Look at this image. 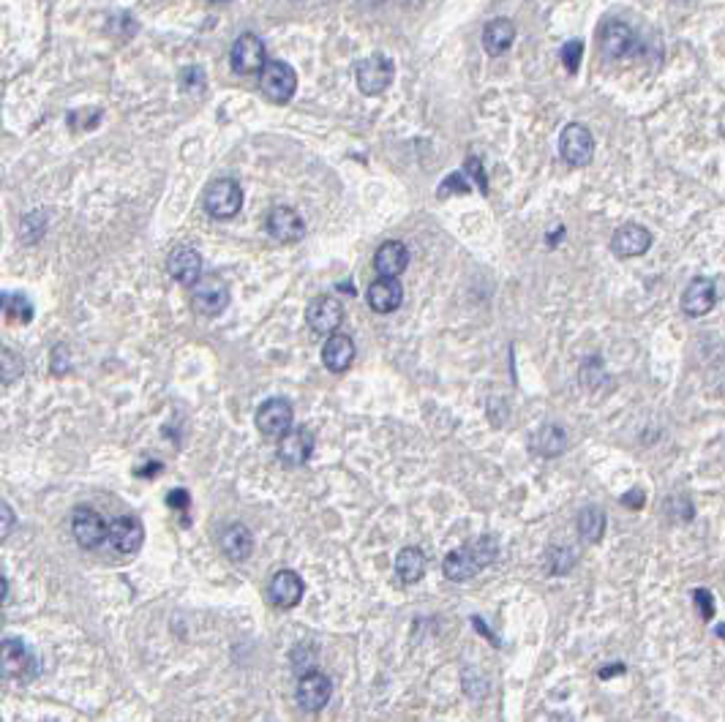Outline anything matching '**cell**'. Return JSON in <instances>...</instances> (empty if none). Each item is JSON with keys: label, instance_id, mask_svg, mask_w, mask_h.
I'll use <instances>...</instances> for the list:
<instances>
[{"label": "cell", "instance_id": "cell-17", "mask_svg": "<svg viewBox=\"0 0 725 722\" xmlns=\"http://www.w3.org/2000/svg\"><path fill=\"white\" fill-rule=\"evenodd\" d=\"M145 543V529L137 519L131 515H121L110 524V545L118 551V553H137Z\"/></svg>", "mask_w": 725, "mask_h": 722}, {"label": "cell", "instance_id": "cell-25", "mask_svg": "<svg viewBox=\"0 0 725 722\" xmlns=\"http://www.w3.org/2000/svg\"><path fill=\"white\" fill-rule=\"evenodd\" d=\"M515 41V25L504 17L499 20H491L486 28H483V46H486V53L488 55H502L507 53V49L512 46Z\"/></svg>", "mask_w": 725, "mask_h": 722}, {"label": "cell", "instance_id": "cell-38", "mask_svg": "<svg viewBox=\"0 0 725 722\" xmlns=\"http://www.w3.org/2000/svg\"><path fill=\"white\" fill-rule=\"evenodd\" d=\"M204 85V71L199 66H191L183 71V87L186 90H194V87H202Z\"/></svg>", "mask_w": 725, "mask_h": 722}, {"label": "cell", "instance_id": "cell-20", "mask_svg": "<svg viewBox=\"0 0 725 722\" xmlns=\"http://www.w3.org/2000/svg\"><path fill=\"white\" fill-rule=\"evenodd\" d=\"M311 452H314V434H311L308 428L289 431L279 444V458L284 463H289V467H300V463H305L311 458Z\"/></svg>", "mask_w": 725, "mask_h": 722}, {"label": "cell", "instance_id": "cell-34", "mask_svg": "<svg viewBox=\"0 0 725 722\" xmlns=\"http://www.w3.org/2000/svg\"><path fill=\"white\" fill-rule=\"evenodd\" d=\"M693 602L701 613L704 622H712V616H714V594L709 589H696L693 592Z\"/></svg>", "mask_w": 725, "mask_h": 722}, {"label": "cell", "instance_id": "cell-21", "mask_svg": "<svg viewBox=\"0 0 725 722\" xmlns=\"http://www.w3.org/2000/svg\"><path fill=\"white\" fill-rule=\"evenodd\" d=\"M322 363L333 374H344L354 363V341L349 336L333 333L322 346Z\"/></svg>", "mask_w": 725, "mask_h": 722}, {"label": "cell", "instance_id": "cell-36", "mask_svg": "<svg viewBox=\"0 0 725 722\" xmlns=\"http://www.w3.org/2000/svg\"><path fill=\"white\" fill-rule=\"evenodd\" d=\"M69 346H63V344H58L55 349H52V374H66L69 371Z\"/></svg>", "mask_w": 725, "mask_h": 722}, {"label": "cell", "instance_id": "cell-3", "mask_svg": "<svg viewBox=\"0 0 725 722\" xmlns=\"http://www.w3.org/2000/svg\"><path fill=\"white\" fill-rule=\"evenodd\" d=\"M259 90L273 104H287L297 90V74L287 61H268L259 71Z\"/></svg>", "mask_w": 725, "mask_h": 722}, {"label": "cell", "instance_id": "cell-19", "mask_svg": "<svg viewBox=\"0 0 725 722\" xmlns=\"http://www.w3.org/2000/svg\"><path fill=\"white\" fill-rule=\"evenodd\" d=\"M600 44H603V53L605 58L611 61H619V58H628L636 46V33L630 25L625 22H608L603 28V36H600Z\"/></svg>", "mask_w": 725, "mask_h": 722}, {"label": "cell", "instance_id": "cell-28", "mask_svg": "<svg viewBox=\"0 0 725 722\" xmlns=\"http://www.w3.org/2000/svg\"><path fill=\"white\" fill-rule=\"evenodd\" d=\"M605 532V512L597 504H589L579 512V535L587 543H600Z\"/></svg>", "mask_w": 725, "mask_h": 722}, {"label": "cell", "instance_id": "cell-1", "mask_svg": "<svg viewBox=\"0 0 725 722\" xmlns=\"http://www.w3.org/2000/svg\"><path fill=\"white\" fill-rule=\"evenodd\" d=\"M499 556V543L494 537H478L455 551H450L442 561V570L450 581H470Z\"/></svg>", "mask_w": 725, "mask_h": 722}, {"label": "cell", "instance_id": "cell-15", "mask_svg": "<svg viewBox=\"0 0 725 722\" xmlns=\"http://www.w3.org/2000/svg\"><path fill=\"white\" fill-rule=\"evenodd\" d=\"M714 303H717L714 281L698 276V278H693V281L688 284V289H685V295H682V311H685L688 317L698 320V317H706V314L712 311Z\"/></svg>", "mask_w": 725, "mask_h": 722}, {"label": "cell", "instance_id": "cell-18", "mask_svg": "<svg viewBox=\"0 0 725 722\" xmlns=\"http://www.w3.org/2000/svg\"><path fill=\"white\" fill-rule=\"evenodd\" d=\"M406 265H409V251L398 240L382 243L374 253V270L379 273V278H398L406 270Z\"/></svg>", "mask_w": 725, "mask_h": 722}, {"label": "cell", "instance_id": "cell-13", "mask_svg": "<svg viewBox=\"0 0 725 722\" xmlns=\"http://www.w3.org/2000/svg\"><path fill=\"white\" fill-rule=\"evenodd\" d=\"M652 248V232L644 224H625L619 227L611 237V251L619 260H633V256H644Z\"/></svg>", "mask_w": 725, "mask_h": 722}, {"label": "cell", "instance_id": "cell-22", "mask_svg": "<svg viewBox=\"0 0 725 722\" xmlns=\"http://www.w3.org/2000/svg\"><path fill=\"white\" fill-rule=\"evenodd\" d=\"M366 297H369L371 311H377V314H393L396 308L401 305V300H404V289H401V284L396 278H377L369 286Z\"/></svg>", "mask_w": 725, "mask_h": 722}, {"label": "cell", "instance_id": "cell-44", "mask_svg": "<svg viewBox=\"0 0 725 722\" xmlns=\"http://www.w3.org/2000/svg\"><path fill=\"white\" fill-rule=\"evenodd\" d=\"M551 722H573V719L564 717V714H556V717H551Z\"/></svg>", "mask_w": 725, "mask_h": 722}, {"label": "cell", "instance_id": "cell-45", "mask_svg": "<svg viewBox=\"0 0 725 722\" xmlns=\"http://www.w3.org/2000/svg\"><path fill=\"white\" fill-rule=\"evenodd\" d=\"M717 635H725V625H722V627H717Z\"/></svg>", "mask_w": 725, "mask_h": 722}, {"label": "cell", "instance_id": "cell-7", "mask_svg": "<svg viewBox=\"0 0 725 722\" xmlns=\"http://www.w3.org/2000/svg\"><path fill=\"white\" fill-rule=\"evenodd\" d=\"M292 403L287 398H271L256 409V428L271 439H284L292 431Z\"/></svg>", "mask_w": 725, "mask_h": 722}, {"label": "cell", "instance_id": "cell-41", "mask_svg": "<svg viewBox=\"0 0 725 722\" xmlns=\"http://www.w3.org/2000/svg\"><path fill=\"white\" fill-rule=\"evenodd\" d=\"M12 524H14V515H12V507L9 504H4V537H9V532H12Z\"/></svg>", "mask_w": 725, "mask_h": 722}, {"label": "cell", "instance_id": "cell-26", "mask_svg": "<svg viewBox=\"0 0 725 722\" xmlns=\"http://www.w3.org/2000/svg\"><path fill=\"white\" fill-rule=\"evenodd\" d=\"M564 447H567V434L554 423H546L543 428L532 434V450L543 458H556L564 452Z\"/></svg>", "mask_w": 725, "mask_h": 722}, {"label": "cell", "instance_id": "cell-6", "mask_svg": "<svg viewBox=\"0 0 725 722\" xmlns=\"http://www.w3.org/2000/svg\"><path fill=\"white\" fill-rule=\"evenodd\" d=\"M194 308L202 317H219L227 311L229 305V286L227 281H221L219 276H202L194 284V295H191Z\"/></svg>", "mask_w": 725, "mask_h": 722}, {"label": "cell", "instance_id": "cell-37", "mask_svg": "<svg viewBox=\"0 0 725 722\" xmlns=\"http://www.w3.org/2000/svg\"><path fill=\"white\" fill-rule=\"evenodd\" d=\"M450 188H455V191H461V194H466L470 191V183L463 180V172H455V175H450L442 186H439V196H447V191Z\"/></svg>", "mask_w": 725, "mask_h": 722}, {"label": "cell", "instance_id": "cell-46", "mask_svg": "<svg viewBox=\"0 0 725 722\" xmlns=\"http://www.w3.org/2000/svg\"><path fill=\"white\" fill-rule=\"evenodd\" d=\"M211 4H224V0H211Z\"/></svg>", "mask_w": 725, "mask_h": 722}, {"label": "cell", "instance_id": "cell-12", "mask_svg": "<svg viewBox=\"0 0 725 722\" xmlns=\"http://www.w3.org/2000/svg\"><path fill=\"white\" fill-rule=\"evenodd\" d=\"M295 695H297L300 709H305V711H322V709L328 706L330 695H333V682H330L325 674H317V670H308V674L300 676Z\"/></svg>", "mask_w": 725, "mask_h": 722}, {"label": "cell", "instance_id": "cell-8", "mask_svg": "<svg viewBox=\"0 0 725 722\" xmlns=\"http://www.w3.org/2000/svg\"><path fill=\"white\" fill-rule=\"evenodd\" d=\"M0 665H4V676L6 679H33L38 674V662L20 638H4V654H0Z\"/></svg>", "mask_w": 725, "mask_h": 722}, {"label": "cell", "instance_id": "cell-33", "mask_svg": "<svg viewBox=\"0 0 725 722\" xmlns=\"http://www.w3.org/2000/svg\"><path fill=\"white\" fill-rule=\"evenodd\" d=\"M0 360H4V385H12L14 379L22 377V357L20 354H14L12 349H4Z\"/></svg>", "mask_w": 725, "mask_h": 722}, {"label": "cell", "instance_id": "cell-27", "mask_svg": "<svg viewBox=\"0 0 725 722\" xmlns=\"http://www.w3.org/2000/svg\"><path fill=\"white\" fill-rule=\"evenodd\" d=\"M396 573L404 584H418L426 573V556L421 548H404L396 556Z\"/></svg>", "mask_w": 725, "mask_h": 722}, {"label": "cell", "instance_id": "cell-32", "mask_svg": "<svg viewBox=\"0 0 725 722\" xmlns=\"http://www.w3.org/2000/svg\"><path fill=\"white\" fill-rule=\"evenodd\" d=\"M562 63H564V69L570 71V74H576L579 71V66H581V58H584V41H579V38H573V41H567L564 46H562Z\"/></svg>", "mask_w": 725, "mask_h": 722}, {"label": "cell", "instance_id": "cell-35", "mask_svg": "<svg viewBox=\"0 0 725 722\" xmlns=\"http://www.w3.org/2000/svg\"><path fill=\"white\" fill-rule=\"evenodd\" d=\"M597 379H603V363H600L597 357H592V360H587L584 369H581V382H584L587 387H595Z\"/></svg>", "mask_w": 725, "mask_h": 722}, {"label": "cell", "instance_id": "cell-31", "mask_svg": "<svg viewBox=\"0 0 725 722\" xmlns=\"http://www.w3.org/2000/svg\"><path fill=\"white\" fill-rule=\"evenodd\" d=\"M104 112L98 107H85V110H71L69 112V126L77 131H90L101 123Z\"/></svg>", "mask_w": 725, "mask_h": 722}, {"label": "cell", "instance_id": "cell-5", "mask_svg": "<svg viewBox=\"0 0 725 722\" xmlns=\"http://www.w3.org/2000/svg\"><path fill=\"white\" fill-rule=\"evenodd\" d=\"M559 153L570 167H587L595 156V137L584 123H567L559 137Z\"/></svg>", "mask_w": 725, "mask_h": 722}, {"label": "cell", "instance_id": "cell-40", "mask_svg": "<svg viewBox=\"0 0 725 722\" xmlns=\"http://www.w3.org/2000/svg\"><path fill=\"white\" fill-rule=\"evenodd\" d=\"M167 502H170V507H175V510H180V512H186L188 510V494L186 491H172L170 496H167Z\"/></svg>", "mask_w": 725, "mask_h": 722}, {"label": "cell", "instance_id": "cell-23", "mask_svg": "<svg viewBox=\"0 0 725 722\" xmlns=\"http://www.w3.org/2000/svg\"><path fill=\"white\" fill-rule=\"evenodd\" d=\"M303 592H305L303 578L295 570H281L271 581V600L279 608H295L303 600Z\"/></svg>", "mask_w": 725, "mask_h": 722}, {"label": "cell", "instance_id": "cell-29", "mask_svg": "<svg viewBox=\"0 0 725 722\" xmlns=\"http://www.w3.org/2000/svg\"><path fill=\"white\" fill-rule=\"evenodd\" d=\"M576 561H579V556L573 553V548H559V545L556 548H548V553L543 559L546 570L551 576H567L576 567Z\"/></svg>", "mask_w": 725, "mask_h": 722}, {"label": "cell", "instance_id": "cell-4", "mask_svg": "<svg viewBox=\"0 0 725 722\" xmlns=\"http://www.w3.org/2000/svg\"><path fill=\"white\" fill-rule=\"evenodd\" d=\"M396 77V66L390 58L385 55H369V58H362L354 69V82L360 87V93H366V95H379L390 87Z\"/></svg>", "mask_w": 725, "mask_h": 722}, {"label": "cell", "instance_id": "cell-43", "mask_svg": "<svg viewBox=\"0 0 725 722\" xmlns=\"http://www.w3.org/2000/svg\"><path fill=\"white\" fill-rule=\"evenodd\" d=\"M155 472H162V463H159V461H153V467H147V469H139L137 475H155Z\"/></svg>", "mask_w": 725, "mask_h": 722}, {"label": "cell", "instance_id": "cell-2", "mask_svg": "<svg viewBox=\"0 0 725 722\" xmlns=\"http://www.w3.org/2000/svg\"><path fill=\"white\" fill-rule=\"evenodd\" d=\"M202 204H204L207 216L221 219V221L224 219H232L243 208V188L232 178H219V180H213L211 186L204 188Z\"/></svg>", "mask_w": 725, "mask_h": 722}, {"label": "cell", "instance_id": "cell-24", "mask_svg": "<svg viewBox=\"0 0 725 722\" xmlns=\"http://www.w3.org/2000/svg\"><path fill=\"white\" fill-rule=\"evenodd\" d=\"M221 551L232 559V561H246L254 551V537L243 524H229L221 537H219Z\"/></svg>", "mask_w": 725, "mask_h": 722}, {"label": "cell", "instance_id": "cell-9", "mask_svg": "<svg viewBox=\"0 0 725 722\" xmlns=\"http://www.w3.org/2000/svg\"><path fill=\"white\" fill-rule=\"evenodd\" d=\"M305 322H308L311 330L320 333V336H333L344 322V305L330 295L314 297L305 308Z\"/></svg>", "mask_w": 725, "mask_h": 722}, {"label": "cell", "instance_id": "cell-42", "mask_svg": "<svg viewBox=\"0 0 725 722\" xmlns=\"http://www.w3.org/2000/svg\"><path fill=\"white\" fill-rule=\"evenodd\" d=\"M613 674H625V665H611V668H603L600 670V679H608Z\"/></svg>", "mask_w": 725, "mask_h": 722}, {"label": "cell", "instance_id": "cell-30", "mask_svg": "<svg viewBox=\"0 0 725 722\" xmlns=\"http://www.w3.org/2000/svg\"><path fill=\"white\" fill-rule=\"evenodd\" d=\"M4 311H6L9 320H14L20 325H28L33 320V303L25 295H20V292H14V295L6 292L4 295Z\"/></svg>", "mask_w": 725, "mask_h": 722}, {"label": "cell", "instance_id": "cell-16", "mask_svg": "<svg viewBox=\"0 0 725 722\" xmlns=\"http://www.w3.org/2000/svg\"><path fill=\"white\" fill-rule=\"evenodd\" d=\"M268 235L279 243H297L305 232L303 219L297 216V211L287 208V204H276V208L268 213Z\"/></svg>", "mask_w": 725, "mask_h": 722}, {"label": "cell", "instance_id": "cell-11", "mask_svg": "<svg viewBox=\"0 0 725 722\" xmlns=\"http://www.w3.org/2000/svg\"><path fill=\"white\" fill-rule=\"evenodd\" d=\"M71 532L82 548H98L104 540H110V527L101 521V515L90 507H77L71 515Z\"/></svg>", "mask_w": 725, "mask_h": 722}, {"label": "cell", "instance_id": "cell-39", "mask_svg": "<svg viewBox=\"0 0 725 722\" xmlns=\"http://www.w3.org/2000/svg\"><path fill=\"white\" fill-rule=\"evenodd\" d=\"M644 502H646V494L641 488H633V491H628L625 496H621V504H628L630 510H641Z\"/></svg>", "mask_w": 725, "mask_h": 722}, {"label": "cell", "instance_id": "cell-14", "mask_svg": "<svg viewBox=\"0 0 725 722\" xmlns=\"http://www.w3.org/2000/svg\"><path fill=\"white\" fill-rule=\"evenodd\" d=\"M202 253L191 245H178L172 253H170V260H167V270L170 276L178 281V284H186V286H194L199 278H202Z\"/></svg>", "mask_w": 725, "mask_h": 722}, {"label": "cell", "instance_id": "cell-10", "mask_svg": "<svg viewBox=\"0 0 725 722\" xmlns=\"http://www.w3.org/2000/svg\"><path fill=\"white\" fill-rule=\"evenodd\" d=\"M229 63H232V69L238 74H256V71H262L265 63H268L262 38L254 36V33L238 36V41L232 44V53H229Z\"/></svg>", "mask_w": 725, "mask_h": 722}]
</instances>
